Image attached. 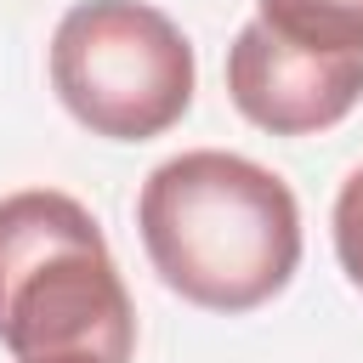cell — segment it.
<instances>
[{
	"label": "cell",
	"instance_id": "8992f818",
	"mask_svg": "<svg viewBox=\"0 0 363 363\" xmlns=\"http://www.w3.org/2000/svg\"><path fill=\"white\" fill-rule=\"evenodd\" d=\"M335 255H340V272L363 289V164L335 193Z\"/></svg>",
	"mask_w": 363,
	"mask_h": 363
},
{
	"label": "cell",
	"instance_id": "6da1fadb",
	"mask_svg": "<svg viewBox=\"0 0 363 363\" xmlns=\"http://www.w3.org/2000/svg\"><path fill=\"white\" fill-rule=\"evenodd\" d=\"M136 227L164 289L227 318L267 306L301 267L289 182L221 147L164 159L136 193Z\"/></svg>",
	"mask_w": 363,
	"mask_h": 363
},
{
	"label": "cell",
	"instance_id": "7a4b0ae2",
	"mask_svg": "<svg viewBox=\"0 0 363 363\" xmlns=\"http://www.w3.org/2000/svg\"><path fill=\"white\" fill-rule=\"evenodd\" d=\"M0 346L17 363H130L136 306L96 216L57 193L0 199Z\"/></svg>",
	"mask_w": 363,
	"mask_h": 363
},
{
	"label": "cell",
	"instance_id": "3957f363",
	"mask_svg": "<svg viewBox=\"0 0 363 363\" xmlns=\"http://www.w3.org/2000/svg\"><path fill=\"white\" fill-rule=\"evenodd\" d=\"M51 91L91 136L147 142L193 102V45L147 0H79L51 34Z\"/></svg>",
	"mask_w": 363,
	"mask_h": 363
},
{
	"label": "cell",
	"instance_id": "277c9868",
	"mask_svg": "<svg viewBox=\"0 0 363 363\" xmlns=\"http://www.w3.org/2000/svg\"><path fill=\"white\" fill-rule=\"evenodd\" d=\"M227 96L272 136H318L363 102V51L323 57L278 40L267 23H244L227 45Z\"/></svg>",
	"mask_w": 363,
	"mask_h": 363
},
{
	"label": "cell",
	"instance_id": "5b68a950",
	"mask_svg": "<svg viewBox=\"0 0 363 363\" xmlns=\"http://www.w3.org/2000/svg\"><path fill=\"white\" fill-rule=\"evenodd\" d=\"M255 23H267L278 40L323 57H357L363 51V0H255Z\"/></svg>",
	"mask_w": 363,
	"mask_h": 363
}]
</instances>
